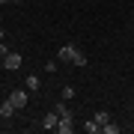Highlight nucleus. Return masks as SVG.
<instances>
[{
    "label": "nucleus",
    "instance_id": "8",
    "mask_svg": "<svg viewBox=\"0 0 134 134\" xmlns=\"http://www.w3.org/2000/svg\"><path fill=\"white\" fill-rule=\"evenodd\" d=\"M39 90V75H30L27 77V92H36Z\"/></svg>",
    "mask_w": 134,
    "mask_h": 134
},
{
    "label": "nucleus",
    "instance_id": "12",
    "mask_svg": "<svg viewBox=\"0 0 134 134\" xmlns=\"http://www.w3.org/2000/svg\"><path fill=\"white\" fill-rule=\"evenodd\" d=\"M75 66H86V54L77 51V57H75Z\"/></svg>",
    "mask_w": 134,
    "mask_h": 134
},
{
    "label": "nucleus",
    "instance_id": "4",
    "mask_svg": "<svg viewBox=\"0 0 134 134\" xmlns=\"http://www.w3.org/2000/svg\"><path fill=\"white\" fill-rule=\"evenodd\" d=\"M18 66H21V54H6V57H3V69H9V72H15Z\"/></svg>",
    "mask_w": 134,
    "mask_h": 134
},
{
    "label": "nucleus",
    "instance_id": "6",
    "mask_svg": "<svg viewBox=\"0 0 134 134\" xmlns=\"http://www.w3.org/2000/svg\"><path fill=\"white\" fill-rule=\"evenodd\" d=\"M57 131H60V134H72V131H75V125H72V119H60V125H57Z\"/></svg>",
    "mask_w": 134,
    "mask_h": 134
},
{
    "label": "nucleus",
    "instance_id": "11",
    "mask_svg": "<svg viewBox=\"0 0 134 134\" xmlns=\"http://www.w3.org/2000/svg\"><path fill=\"white\" fill-rule=\"evenodd\" d=\"M83 128H86V131H90V134H96V131H101V125H98L96 119H92V122H86V125H83Z\"/></svg>",
    "mask_w": 134,
    "mask_h": 134
},
{
    "label": "nucleus",
    "instance_id": "1",
    "mask_svg": "<svg viewBox=\"0 0 134 134\" xmlns=\"http://www.w3.org/2000/svg\"><path fill=\"white\" fill-rule=\"evenodd\" d=\"M57 125H60V113H57V110H51V113L42 116V128L45 131H57Z\"/></svg>",
    "mask_w": 134,
    "mask_h": 134
},
{
    "label": "nucleus",
    "instance_id": "7",
    "mask_svg": "<svg viewBox=\"0 0 134 134\" xmlns=\"http://www.w3.org/2000/svg\"><path fill=\"white\" fill-rule=\"evenodd\" d=\"M12 110H15V104H12L9 98H6L3 104H0V116H12Z\"/></svg>",
    "mask_w": 134,
    "mask_h": 134
},
{
    "label": "nucleus",
    "instance_id": "14",
    "mask_svg": "<svg viewBox=\"0 0 134 134\" xmlns=\"http://www.w3.org/2000/svg\"><path fill=\"white\" fill-rule=\"evenodd\" d=\"M12 3H24V0H12Z\"/></svg>",
    "mask_w": 134,
    "mask_h": 134
},
{
    "label": "nucleus",
    "instance_id": "3",
    "mask_svg": "<svg viewBox=\"0 0 134 134\" xmlns=\"http://www.w3.org/2000/svg\"><path fill=\"white\" fill-rule=\"evenodd\" d=\"M9 101L15 104V110H21V107L27 104V90H15L12 96H9Z\"/></svg>",
    "mask_w": 134,
    "mask_h": 134
},
{
    "label": "nucleus",
    "instance_id": "5",
    "mask_svg": "<svg viewBox=\"0 0 134 134\" xmlns=\"http://www.w3.org/2000/svg\"><path fill=\"white\" fill-rule=\"evenodd\" d=\"M54 110L60 113V119H72V110H69L66 104H63V101H57V104H54Z\"/></svg>",
    "mask_w": 134,
    "mask_h": 134
},
{
    "label": "nucleus",
    "instance_id": "2",
    "mask_svg": "<svg viewBox=\"0 0 134 134\" xmlns=\"http://www.w3.org/2000/svg\"><path fill=\"white\" fill-rule=\"evenodd\" d=\"M57 57H60L63 63H75V57H77V48H75V45H63Z\"/></svg>",
    "mask_w": 134,
    "mask_h": 134
},
{
    "label": "nucleus",
    "instance_id": "13",
    "mask_svg": "<svg viewBox=\"0 0 134 134\" xmlns=\"http://www.w3.org/2000/svg\"><path fill=\"white\" fill-rule=\"evenodd\" d=\"M75 96V86H63V98H72Z\"/></svg>",
    "mask_w": 134,
    "mask_h": 134
},
{
    "label": "nucleus",
    "instance_id": "16",
    "mask_svg": "<svg viewBox=\"0 0 134 134\" xmlns=\"http://www.w3.org/2000/svg\"><path fill=\"white\" fill-rule=\"evenodd\" d=\"M0 3H6V0H0Z\"/></svg>",
    "mask_w": 134,
    "mask_h": 134
},
{
    "label": "nucleus",
    "instance_id": "10",
    "mask_svg": "<svg viewBox=\"0 0 134 134\" xmlns=\"http://www.w3.org/2000/svg\"><path fill=\"white\" fill-rule=\"evenodd\" d=\"M101 131H104V134H119V125L107 122V125H101Z\"/></svg>",
    "mask_w": 134,
    "mask_h": 134
},
{
    "label": "nucleus",
    "instance_id": "15",
    "mask_svg": "<svg viewBox=\"0 0 134 134\" xmlns=\"http://www.w3.org/2000/svg\"><path fill=\"white\" fill-rule=\"evenodd\" d=\"M0 21H3V15H0Z\"/></svg>",
    "mask_w": 134,
    "mask_h": 134
},
{
    "label": "nucleus",
    "instance_id": "9",
    "mask_svg": "<svg viewBox=\"0 0 134 134\" xmlns=\"http://www.w3.org/2000/svg\"><path fill=\"white\" fill-rule=\"evenodd\" d=\"M96 122L98 125H107L110 122V113H107V110H98V113H96Z\"/></svg>",
    "mask_w": 134,
    "mask_h": 134
}]
</instances>
